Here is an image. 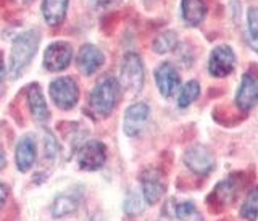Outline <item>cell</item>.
I'll list each match as a JSON object with an SVG mask.
<instances>
[{"instance_id": "1", "label": "cell", "mask_w": 258, "mask_h": 221, "mask_svg": "<svg viewBox=\"0 0 258 221\" xmlns=\"http://www.w3.org/2000/svg\"><path fill=\"white\" fill-rule=\"evenodd\" d=\"M119 99V83L113 76H103L97 81L91 97H89V107L92 113L99 118H107L115 110Z\"/></svg>"}, {"instance_id": "2", "label": "cell", "mask_w": 258, "mask_h": 221, "mask_svg": "<svg viewBox=\"0 0 258 221\" xmlns=\"http://www.w3.org/2000/svg\"><path fill=\"white\" fill-rule=\"evenodd\" d=\"M39 47V32L31 29L20 34L15 39L12 45V57H10V76L13 79L20 78L28 65L32 62Z\"/></svg>"}, {"instance_id": "3", "label": "cell", "mask_w": 258, "mask_h": 221, "mask_svg": "<svg viewBox=\"0 0 258 221\" xmlns=\"http://www.w3.org/2000/svg\"><path fill=\"white\" fill-rule=\"evenodd\" d=\"M119 83L123 86L124 91L129 94H139L144 86V65L141 57L129 52L124 55L123 62H121V75Z\"/></svg>"}, {"instance_id": "4", "label": "cell", "mask_w": 258, "mask_h": 221, "mask_svg": "<svg viewBox=\"0 0 258 221\" xmlns=\"http://www.w3.org/2000/svg\"><path fill=\"white\" fill-rule=\"evenodd\" d=\"M50 95L58 108L71 110L79 99V89L76 81L73 78H56L50 83Z\"/></svg>"}, {"instance_id": "5", "label": "cell", "mask_w": 258, "mask_h": 221, "mask_svg": "<svg viewBox=\"0 0 258 221\" xmlns=\"http://www.w3.org/2000/svg\"><path fill=\"white\" fill-rule=\"evenodd\" d=\"M184 163L192 173L205 176L208 173H212L215 168V157L212 150L207 145L196 144L189 147L184 153Z\"/></svg>"}, {"instance_id": "6", "label": "cell", "mask_w": 258, "mask_h": 221, "mask_svg": "<svg viewBox=\"0 0 258 221\" xmlns=\"http://www.w3.org/2000/svg\"><path fill=\"white\" fill-rule=\"evenodd\" d=\"M240 179L237 175H232L228 179H223L221 183H218L216 187L212 191L208 197V205L212 210H215V207L218 208H224L231 205L234 202V199L237 197V192L242 189V183H239Z\"/></svg>"}, {"instance_id": "7", "label": "cell", "mask_w": 258, "mask_h": 221, "mask_svg": "<svg viewBox=\"0 0 258 221\" xmlns=\"http://www.w3.org/2000/svg\"><path fill=\"white\" fill-rule=\"evenodd\" d=\"M236 103L242 112H250L258 103V73L248 70L242 76L236 94Z\"/></svg>"}, {"instance_id": "8", "label": "cell", "mask_w": 258, "mask_h": 221, "mask_svg": "<svg viewBox=\"0 0 258 221\" xmlns=\"http://www.w3.org/2000/svg\"><path fill=\"white\" fill-rule=\"evenodd\" d=\"M107 161V147L100 141H89L86 142L78 153V163L81 170L94 171L99 170Z\"/></svg>"}, {"instance_id": "9", "label": "cell", "mask_w": 258, "mask_h": 221, "mask_svg": "<svg viewBox=\"0 0 258 221\" xmlns=\"http://www.w3.org/2000/svg\"><path fill=\"white\" fill-rule=\"evenodd\" d=\"M141 186H142V195L149 205H155V203L163 197L165 189H166L163 175L155 168H147L142 171Z\"/></svg>"}, {"instance_id": "10", "label": "cell", "mask_w": 258, "mask_h": 221, "mask_svg": "<svg viewBox=\"0 0 258 221\" xmlns=\"http://www.w3.org/2000/svg\"><path fill=\"white\" fill-rule=\"evenodd\" d=\"M236 67V55L228 45H218L210 55L208 71L215 78H226Z\"/></svg>"}, {"instance_id": "11", "label": "cell", "mask_w": 258, "mask_h": 221, "mask_svg": "<svg viewBox=\"0 0 258 221\" xmlns=\"http://www.w3.org/2000/svg\"><path fill=\"white\" fill-rule=\"evenodd\" d=\"M73 59V48L68 42H53L47 47L44 55V67L48 71H63Z\"/></svg>"}, {"instance_id": "12", "label": "cell", "mask_w": 258, "mask_h": 221, "mask_svg": "<svg viewBox=\"0 0 258 221\" xmlns=\"http://www.w3.org/2000/svg\"><path fill=\"white\" fill-rule=\"evenodd\" d=\"M150 117V108L147 103H134L124 113L123 129L129 137H134L144 129L145 123Z\"/></svg>"}, {"instance_id": "13", "label": "cell", "mask_w": 258, "mask_h": 221, "mask_svg": "<svg viewBox=\"0 0 258 221\" xmlns=\"http://www.w3.org/2000/svg\"><path fill=\"white\" fill-rule=\"evenodd\" d=\"M155 81L158 86V91L163 97H171L176 94L177 87H179V73L173 67L171 63H161L155 70Z\"/></svg>"}, {"instance_id": "14", "label": "cell", "mask_w": 258, "mask_h": 221, "mask_svg": "<svg viewBox=\"0 0 258 221\" xmlns=\"http://www.w3.org/2000/svg\"><path fill=\"white\" fill-rule=\"evenodd\" d=\"M103 53L92 44H86L81 47L78 53V68L84 73V75H94L103 65Z\"/></svg>"}, {"instance_id": "15", "label": "cell", "mask_w": 258, "mask_h": 221, "mask_svg": "<svg viewBox=\"0 0 258 221\" xmlns=\"http://www.w3.org/2000/svg\"><path fill=\"white\" fill-rule=\"evenodd\" d=\"M37 157V149H36V141L32 136H24L21 141L16 145V167H18L20 171H28L29 168H32Z\"/></svg>"}, {"instance_id": "16", "label": "cell", "mask_w": 258, "mask_h": 221, "mask_svg": "<svg viewBox=\"0 0 258 221\" xmlns=\"http://www.w3.org/2000/svg\"><path fill=\"white\" fill-rule=\"evenodd\" d=\"M28 103H29V110L32 118L36 121H47L48 120V108L45 99L42 95V91L37 84H32L28 89Z\"/></svg>"}, {"instance_id": "17", "label": "cell", "mask_w": 258, "mask_h": 221, "mask_svg": "<svg viewBox=\"0 0 258 221\" xmlns=\"http://www.w3.org/2000/svg\"><path fill=\"white\" fill-rule=\"evenodd\" d=\"M182 18L190 26H199L205 20L207 5L204 0H182Z\"/></svg>"}, {"instance_id": "18", "label": "cell", "mask_w": 258, "mask_h": 221, "mask_svg": "<svg viewBox=\"0 0 258 221\" xmlns=\"http://www.w3.org/2000/svg\"><path fill=\"white\" fill-rule=\"evenodd\" d=\"M67 8H68V0H44L42 13L45 21L50 26H58L64 20Z\"/></svg>"}, {"instance_id": "19", "label": "cell", "mask_w": 258, "mask_h": 221, "mask_svg": "<svg viewBox=\"0 0 258 221\" xmlns=\"http://www.w3.org/2000/svg\"><path fill=\"white\" fill-rule=\"evenodd\" d=\"M240 216L247 221H253L258 216V187H253L247 194L244 203L240 205Z\"/></svg>"}, {"instance_id": "20", "label": "cell", "mask_w": 258, "mask_h": 221, "mask_svg": "<svg viewBox=\"0 0 258 221\" xmlns=\"http://www.w3.org/2000/svg\"><path fill=\"white\" fill-rule=\"evenodd\" d=\"M199 94H200V84L197 81H189V83H185L179 91V95H177V105H179L181 108L189 107L190 103L197 100Z\"/></svg>"}, {"instance_id": "21", "label": "cell", "mask_w": 258, "mask_h": 221, "mask_svg": "<svg viewBox=\"0 0 258 221\" xmlns=\"http://www.w3.org/2000/svg\"><path fill=\"white\" fill-rule=\"evenodd\" d=\"M76 208H78L76 199H73L71 195H60V197H56L53 202L52 213L55 218H61V216H67V215L73 213Z\"/></svg>"}, {"instance_id": "22", "label": "cell", "mask_w": 258, "mask_h": 221, "mask_svg": "<svg viewBox=\"0 0 258 221\" xmlns=\"http://www.w3.org/2000/svg\"><path fill=\"white\" fill-rule=\"evenodd\" d=\"M176 34L173 31H165L161 32V34L157 36L155 42H153V50H155L157 53H168L171 52L173 48L176 47L177 40H176Z\"/></svg>"}, {"instance_id": "23", "label": "cell", "mask_w": 258, "mask_h": 221, "mask_svg": "<svg viewBox=\"0 0 258 221\" xmlns=\"http://www.w3.org/2000/svg\"><path fill=\"white\" fill-rule=\"evenodd\" d=\"M176 216L181 221H204L194 202H181L176 205Z\"/></svg>"}, {"instance_id": "24", "label": "cell", "mask_w": 258, "mask_h": 221, "mask_svg": "<svg viewBox=\"0 0 258 221\" xmlns=\"http://www.w3.org/2000/svg\"><path fill=\"white\" fill-rule=\"evenodd\" d=\"M247 23H248V44L255 52H258V8H250Z\"/></svg>"}, {"instance_id": "25", "label": "cell", "mask_w": 258, "mask_h": 221, "mask_svg": "<svg viewBox=\"0 0 258 221\" xmlns=\"http://www.w3.org/2000/svg\"><path fill=\"white\" fill-rule=\"evenodd\" d=\"M142 199L139 197V194H136L134 191L127 194V197L124 200V211L129 216L139 215L142 211Z\"/></svg>"}, {"instance_id": "26", "label": "cell", "mask_w": 258, "mask_h": 221, "mask_svg": "<svg viewBox=\"0 0 258 221\" xmlns=\"http://www.w3.org/2000/svg\"><path fill=\"white\" fill-rule=\"evenodd\" d=\"M56 142H55V137L50 133H45V153L48 158H53L56 157Z\"/></svg>"}, {"instance_id": "27", "label": "cell", "mask_w": 258, "mask_h": 221, "mask_svg": "<svg viewBox=\"0 0 258 221\" xmlns=\"http://www.w3.org/2000/svg\"><path fill=\"white\" fill-rule=\"evenodd\" d=\"M116 4H119V0H91V7L95 10H105Z\"/></svg>"}, {"instance_id": "28", "label": "cell", "mask_w": 258, "mask_h": 221, "mask_svg": "<svg viewBox=\"0 0 258 221\" xmlns=\"http://www.w3.org/2000/svg\"><path fill=\"white\" fill-rule=\"evenodd\" d=\"M7 197H8V187L0 183V208H2L4 203L7 202Z\"/></svg>"}, {"instance_id": "29", "label": "cell", "mask_w": 258, "mask_h": 221, "mask_svg": "<svg viewBox=\"0 0 258 221\" xmlns=\"http://www.w3.org/2000/svg\"><path fill=\"white\" fill-rule=\"evenodd\" d=\"M4 76H5V65H4L2 55H0V83H2V81H4Z\"/></svg>"}, {"instance_id": "30", "label": "cell", "mask_w": 258, "mask_h": 221, "mask_svg": "<svg viewBox=\"0 0 258 221\" xmlns=\"http://www.w3.org/2000/svg\"><path fill=\"white\" fill-rule=\"evenodd\" d=\"M5 165V152L2 149V145H0V168Z\"/></svg>"}, {"instance_id": "31", "label": "cell", "mask_w": 258, "mask_h": 221, "mask_svg": "<svg viewBox=\"0 0 258 221\" xmlns=\"http://www.w3.org/2000/svg\"><path fill=\"white\" fill-rule=\"evenodd\" d=\"M16 4H20V5H29L32 0H15Z\"/></svg>"}, {"instance_id": "32", "label": "cell", "mask_w": 258, "mask_h": 221, "mask_svg": "<svg viewBox=\"0 0 258 221\" xmlns=\"http://www.w3.org/2000/svg\"><path fill=\"white\" fill-rule=\"evenodd\" d=\"M91 221H103V216L100 215V213H97L95 216H92V219Z\"/></svg>"}]
</instances>
